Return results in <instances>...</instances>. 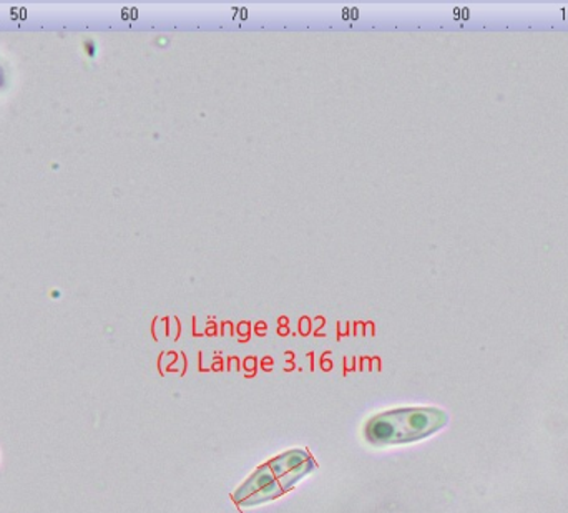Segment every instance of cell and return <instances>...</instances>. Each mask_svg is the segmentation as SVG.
I'll return each mask as SVG.
<instances>
[{
  "label": "cell",
  "mask_w": 568,
  "mask_h": 513,
  "mask_svg": "<svg viewBox=\"0 0 568 513\" xmlns=\"http://www.w3.org/2000/svg\"><path fill=\"white\" fill-rule=\"evenodd\" d=\"M447 421L446 412L436 408L397 409L371 419L364 435L369 444L377 448L409 444L436 434L446 428Z\"/></svg>",
  "instance_id": "obj_1"
},
{
  "label": "cell",
  "mask_w": 568,
  "mask_h": 513,
  "mask_svg": "<svg viewBox=\"0 0 568 513\" xmlns=\"http://www.w3.org/2000/svg\"><path fill=\"white\" fill-rule=\"evenodd\" d=\"M313 469V459L303 451H291L260 468L235 494L242 505L273 501L293 489Z\"/></svg>",
  "instance_id": "obj_2"
}]
</instances>
